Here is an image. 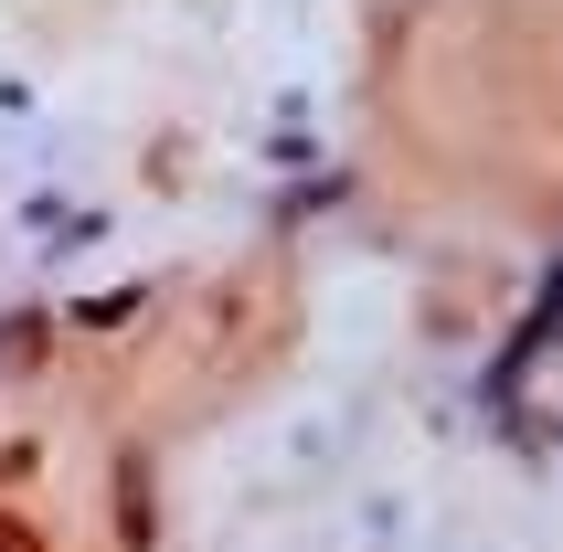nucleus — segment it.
Returning <instances> with one entry per match:
<instances>
[{
    "mask_svg": "<svg viewBox=\"0 0 563 552\" xmlns=\"http://www.w3.org/2000/svg\"><path fill=\"white\" fill-rule=\"evenodd\" d=\"M0 552H43V531H32V521H11V510H0Z\"/></svg>",
    "mask_w": 563,
    "mask_h": 552,
    "instance_id": "nucleus-1",
    "label": "nucleus"
}]
</instances>
